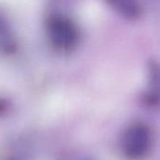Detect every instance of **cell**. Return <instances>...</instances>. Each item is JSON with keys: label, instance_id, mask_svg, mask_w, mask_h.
<instances>
[{"label": "cell", "instance_id": "1", "mask_svg": "<svg viewBox=\"0 0 160 160\" xmlns=\"http://www.w3.org/2000/svg\"><path fill=\"white\" fill-rule=\"evenodd\" d=\"M153 135L150 128L142 123H136L128 128L122 138V151L131 160L143 158L151 150Z\"/></svg>", "mask_w": 160, "mask_h": 160}]
</instances>
